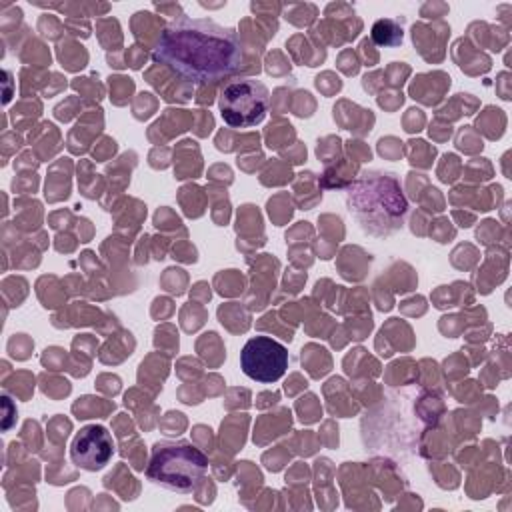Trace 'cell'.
Wrapping results in <instances>:
<instances>
[{
	"label": "cell",
	"mask_w": 512,
	"mask_h": 512,
	"mask_svg": "<svg viewBox=\"0 0 512 512\" xmlns=\"http://www.w3.org/2000/svg\"><path fill=\"white\" fill-rule=\"evenodd\" d=\"M270 92L264 82L244 76L230 80L220 96L218 110L230 128H252L266 118Z\"/></svg>",
	"instance_id": "4"
},
{
	"label": "cell",
	"mask_w": 512,
	"mask_h": 512,
	"mask_svg": "<svg viewBox=\"0 0 512 512\" xmlns=\"http://www.w3.org/2000/svg\"><path fill=\"white\" fill-rule=\"evenodd\" d=\"M208 470V456L188 440H160L154 444L146 478L172 492H192Z\"/></svg>",
	"instance_id": "3"
},
{
	"label": "cell",
	"mask_w": 512,
	"mask_h": 512,
	"mask_svg": "<svg viewBox=\"0 0 512 512\" xmlns=\"http://www.w3.org/2000/svg\"><path fill=\"white\" fill-rule=\"evenodd\" d=\"M240 368L254 382H278L288 368V350L270 336H254L240 350Z\"/></svg>",
	"instance_id": "5"
},
{
	"label": "cell",
	"mask_w": 512,
	"mask_h": 512,
	"mask_svg": "<svg viewBox=\"0 0 512 512\" xmlns=\"http://www.w3.org/2000/svg\"><path fill=\"white\" fill-rule=\"evenodd\" d=\"M114 456L112 434L100 424L82 426L72 438L70 460L74 466L86 472L102 470Z\"/></svg>",
	"instance_id": "6"
},
{
	"label": "cell",
	"mask_w": 512,
	"mask_h": 512,
	"mask_svg": "<svg viewBox=\"0 0 512 512\" xmlns=\"http://www.w3.org/2000/svg\"><path fill=\"white\" fill-rule=\"evenodd\" d=\"M152 60L186 82L214 84L242 70L246 50L232 26L178 16L162 28Z\"/></svg>",
	"instance_id": "1"
},
{
	"label": "cell",
	"mask_w": 512,
	"mask_h": 512,
	"mask_svg": "<svg viewBox=\"0 0 512 512\" xmlns=\"http://www.w3.org/2000/svg\"><path fill=\"white\" fill-rule=\"evenodd\" d=\"M348 212L360 228L376 238H386L402 228L408 202L400 182L390 172H364L346 190Z\"/></svg>",
	"instance_id": "2"
}]
</instances>
